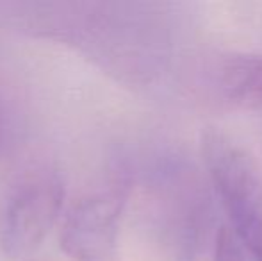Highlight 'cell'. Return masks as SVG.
Instances as JSON below:
<instances>
[{
  "instance_id": "cell-1",
  "label": "cell",
  "mask_w": 262,
  "mask_h": 261,
  "mask_svg": "<svg viewBox=\"0 0 262 261\" xmlns=\"http://www.w3.org/2000/svg\"><path fill=\"white\" fill-rule=\"evenodd\" d=\"M64 202L62 181L52 172L27 177L11 193L0 220V247L9 258L29 256L43 244Z\"/></svg>"
},
{
  "instance_id": "cell-2",
  "label": "cell",
  "mask_w": 262,
  "mask_h": 261,
  "mask_svg": "<svg viewBox=\"0 0 262 261\" xmlns=\"http://www.w3.org/2000/svg\"><path fill=\"white\" fill-rule=\"evenodd\" d=\"M204 159L232 224L262 213V183L241 147L221 132L204 136Z\"/></svg>"
},
{
  "instance_id": "cell-3",
  "label": "cell",
  "mask_w": 262,
  "mask_h": 261,
  "mask_svg": "<svg viewBox=\"0 0 262 261\" xmlns=\"http://www.w3.org/2000/svg\"><path fill=\"white\" fill-rule=\"evenodd\" d=\"M123 195L116 192L88 197L68 213L61 247L75 261H120L118 227Z\"/></svg>"
},
{
  "instance_id": "cell-4",
  "label": "cell",
  "mask_w": 262,
  "mask_h": 261,
  "mask_svg": "<svg viewBox=\"0 0 262 261\" xmlns=\"http://www.w3.org/2000/svg\"><path fill=\"white\" fill-rule=\"evenodd\" d=\"M221 91L243 108H262V56H234L221 66Z\"/></svg>"
},
{
  "instance_id": "cell-5",
  "label": "cell",
  "mask_w": 262,
  "mask_h": 261,
  "mask_svg": "<svg viewBox=\"0 0 262 261\" xmlns=\"http://www.w3.org/2000/svg\"><path fill=\"white\" fill-rule=\"evenodd\" d=\"M234 234L253 261H262V213L234 222Z\"/></svg>"
}]
</instances>
